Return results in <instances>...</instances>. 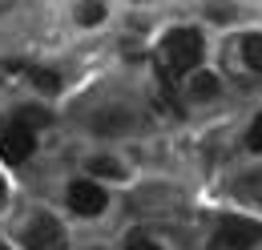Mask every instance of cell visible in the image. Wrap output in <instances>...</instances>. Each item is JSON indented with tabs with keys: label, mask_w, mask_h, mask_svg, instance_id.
I'll use <instances>...</instances> for the list:
<instances>
[{
	"label": "cell",
	"mask_w": 262,
	"mask_h": 250,
	"mask_svg": "<svg viewBox=\"0 0 262 250\" xmlns=\"http://www.w3.org/2000/svg\"><path fill=\"white\" fill-rule=\"evenodd\" d=\"M0 202H4V182H0Z\"/></svg>",
	"instance_id": "cell-16"
},
{
	"label": "cell",
	"mask_w": 262,
	"mask_h": 250,
	"mask_svg": "<svg viewBox=\"0 0 262 250\" xmlns=\"http://www.w3.org/2000/svg\"><path fill=\"white\" fill-rule=\"evenodd\" d=\"M258 238H262V226H258V222H246V218H222V226H218V242H226V246H234V250L254 246Z\"/></svg>",
	"instance_id": "cell-3"
},
{
	"label": "cell",
	"mask_w": 262,
	"mask_h": 250,
	"mask_svg": "<svg viewBox=\"0 0 262 250\" xmlns=\"http://www.w3.org/2000/svg\"><path fill=\"white\" fill-rule=\"evenodd\" d=\"M0 250H8V246H0Z\"/></svg>",
	"instance_id": "cell-17"
},
{
	"label": "cell",
	"mask_w": 262,
	"mask_h": 250,
	"mask_svg": "<svg viewBox=\"0 0 262 250\" xmlns=\"http://www.w3.org/2000/svg\"><path fill=\"white\" fill-rule=\"evenodd\" d=\"M16 125L33 133V129H40V125H49V113H45V109H20V113H16Z\"/></svg>",
	"instance_id": "cell-7"
},
{
	"label": "cell",
	"mask_w": 262,
	"mask_h": 250,
	"mask_svg": "<svg viewBox=\"0 0 262 250\" xmlns=\"http://www.w3.org/2000/svg\"><path fill=\"white\" fill-rule=\"evenodd\" d=\"M69 206L77 210V214H101L105 210V190L89 178V182H73L69 186Z\"/></svg>",
	"instance_id": "cell-4"
},
{
	"label": "cell",
	"mask_w": 262,
	"mask_h": 250,
	"mask_svg": "<svg viewBox=\"0 0 262 250\" xmlns=\"http://www.w3.org/2000/svg\"><path fill=\"white\" fill-rule=\"evenodd\" d=\"M165 57H169V69L173 73H190L202 61V36L194 29H173L165 36Z\"/></svg>",
	"instance_id": "cell-1"
},
{
	"label": "cell",
	"mask_w": 262,
	"mask_h": 250,
	"mask_svg": "<svg viewBox=\"0 0 262 250\" xmlns=\"http://www.w3.org/2000/svg\"><path fill=\"white\" fill-rule=\"evenodd\" d=\"M129 250H162V246H154V242H133Z\"/></svg>",
	"instance_id": "cell-14"
},
{
	"label": "cell",
	"mask_w": 262,
	"mask_h": 250,
	"mask_svg": "<svg viewBox=\"0 0 262 250\" xmlns=\"http://www.w3.org/2000/svg\"><path fill=\"white\" fill-rule=\"evenodd\" d=\"M218 93V77L214 73H194V81H190V97H214Z\"/></svg>",
	"instance_id": "cell-6"
},
{
	"label": "cell",
	"mask_w": 262,
	"mask_h": 250,
	"mask_svg": "<svg viewBox=\"0 0 262 250\" xmlns=\"http://www.w3.org/2000/svg\"><path fill=\"white\" fill-rule=\"evenodd\" d=\"M238 190H242V194H254V198L262 202V174H254V178H246V182H238Z\"/></svg>",
	"instance_id": "cell-13"
},
{
	"label": "cell",
	"mask_w": 262,
	"mask_h": 250,
	"mask_svg": "<svg viewBox=\"0 0 262 250\" xmlns=\"http://www.w3.org/2000/svg\"><path fill=\"white\" fill-rule=\"evenodd\" d=\"M33 133H29V129H20V125H12V129H4V133H0V157H4V161H12V165H16V161H25V157L33 154Z\"/></svg>",
	"instance_id": "cell-5"
},
{
	"label": "cell",
	"mask_w": 262,
	"mask_h": 250,
	"mask_svg": "<svg viewBox=\"0 0 262 250\" xmlns=\"http://www.w3.org/2000/svg\"><path fill=\"white\" fill-rule=\"evenodd\" d=\"M25 242L29 250H61L65 246V230H61V222L49 218V214H40L25 226Z\"/></svg>",
	"instance_id": "cell-2"
},
{
	"label": "cell",
	"mask_w": 262,
	"mask_h": 250,
	"mask_svg": "<svg viewBox=\"0 0 262 250\" xmlns=\"http://www.w3.org/2000/svg\"><path fill=\"white\" fill-rule=\"evenodd\" d=\"M242 57H246V65H250L254 73H262V36H250V40H246Z\"/></svg>",
	"instance_id": "cell-8"
},
{
	"label": "cell",
	"mask_w": 262,
	"mask_h": 250,
	"mask_svg": "<svg viewBox=\"0 0 262 250\" xmlns=\"http://www.w3.org/2000/svg\"><path fill=\"white\" fill-rule=\"evenodd\" d=\"M246 145H250L254 154H262V117H254V125H250V133H246Z\"/></svg>",
	"instance_id": "cell-11"
},
{
	"label": "cell",
	"mask_w": 262,
	"mask_h": 250,
	"mask_svg": "<svg viewBox=\"0 0 262 250\" xmlns=\"http://www.w3.org/2000/svg\"><path fill=\"white\" fill-rule=\"evenodd\" d=\"M89 170H93L97 178H121V165H117L113 157H93V161H89Z\"/></svg>",
	"instance_id": "cell-9"
},
{
	"label": "cell",
	"mask_w": 262,
	"mask_h": 250,
	"mask_svg": "<svg viewBox=\"0 0 262 250\" xmlns=\"http://www.w3.org/2000/svg\"><path fill=\"white\" fill-rule=\"evenodd\" d=\"M210 250H234V246H226V242H218V238H214V242H210Z\"/></svg>",
	"instance_id": "cell-15"
},
{
	"label": "cell",
	"mask_w": 262,
	"mask_h": 250,
	"mask_svg": "<svg viewBox=\"0 0 262 250\" xmlns=\"http://www.w3.org/2000/svg\"><path fill=\"white\" fill-rule=\"evenodd\" d=\"M101 16H105V8H101V4H85V8H81V25H97Z\"/></svg>",
	"instance_id": "cell-12"
},
{
	"label": "cell",
	"mask_w": 262,
	"mask_h": 250,
	"mask_svg": "<svg viewBox=\"0 0 262 250\" xmlns=\"http://www.w3.org/2000/svg\"><path fill=\"white\" fill-rule=\"evenodd\" d=\"M33 81L40 85V89H45V93H57V89H61V81H57L49 69H33Z\"/></svg>",
	"instance_id": "cell-10"
}]
</instances>
